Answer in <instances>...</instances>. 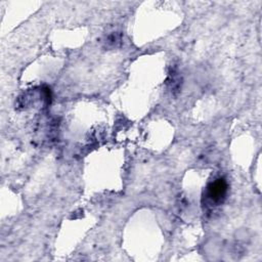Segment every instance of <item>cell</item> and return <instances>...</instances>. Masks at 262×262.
<instances>
[{
    "label": "cell",
    "mask_w": 262,
    "mask_h": 262,
    "mask_svg": "<svg viewBox=\"0 0 262 262\" xmlns=\"http://www.w3.org/2000/svg\"><path fill=\"white\" fill-rule=\"evenodd\" d=\"M227 192V183L225 179L218 178L211 182L207 187L206 195L212 204H220L225 199Z\"/></svg>",
    "instance_id": "6da1fadb"
}]
</instances>
